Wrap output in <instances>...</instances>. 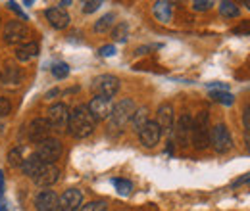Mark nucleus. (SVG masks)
Segmentation results:
<instances>
[{"label": "nucleus", "instance_id": "21", "mask_svg": "<svg viewBox=\"0 0 250 211\" xmlns=\"http://www.w3.org/2000/svg\"><path fill=\"white\" fill-rule=\"evenodd\" d=\"M44 163L41 161V157L37 155V153H31L29 157H25L23 159V163H21V171H23V175H27V177H35L39 171H41V167H42Z\"/></svg>", "mask_w": 250, "mask_h": 211}, {"label": "nucleus", "instance_id": "25", "mask_svg": "<svg viewBox=\"0 0 250 211\" xmlns=\"http://www.w3.org/2000/svg\"><path fill=\"white\" fill-rule=\"evenodd\" d=\"M210 98H212L214 102L223 104V106H231V104L235 102V96H233L231 92H225V91H212L210 92Z\"/></svg>", "mask_w": 250, "mask_h": 211}, {"label": "nucleus", "instance_id": "2", "mask_svg": "<svg viewBox=\"0 0 250 211\" xmlns=\"http://www.w3.org/2000/svg\"><path fill=\"white\" fill-rule=\"evenodd\" d=\"M210 117L208 112H200L196 119H192V131H190V142L196 150H206L210 146Z\"/></svg>", "mask_w": 250, "mask_h": 211}, {"label": "nucleus", "instance_id": "39", "mask_svg": "<svg viewBox=\"0 0 250 211\" xmlns=\"http://www.w3.org/2000/svg\"><path fill=\"white\" fill-rule=\"evenodd\" d=\"M58 94H60L58 89H52V91L46 92V96H44V98H46V100H52V98H54V96H58Z\"/></svg>", "mask_w": 250, "mask_h": 211}, {"label": "nucleus", "instance_id": "29", "mask_svg": "<svg viewBox=\"0 0 250 211\" xmlns=\"http://www.w3.org/2000/svg\"><path fill=\"white\" fill-rule=\"evenodd\" d=\"M52 75H54L56 79H65V77L69 75V65L63 63V61L54 63V65H52Z\"/></svg>", "mask_w": 250, "mask_h": 211}, {"label": "nucleus", "instance_id": "40", "mask_svg": "<svg viewBox=\"0 0 250 211\" xmlns=\"http://www.w3.org/2000/svg\"><path fill=\"white\" fill-rule=\"evenodd\" d=\"M243 182H250V175H245V177H241V179H237V181L233 182V184L237 186V184H243Z\"/></svg>", "mask_w": 250, "mask_h": 211}, {"label": "nucleus", "instance_id": "8", "mask_svg": "<svg viewBox=\"0 0 250 211\" xmlns=\"http://www.w3.org/2000/svg\"><path fill=\"white\" fill-rule=\"evenodd\" d=\"M50 133H52V127H50V123L46 121V117H37V119H33L31 123H29V127H27V136H29V140L35 142V144H39V142L50 138Z\"/></svg>", "mask_w": 250, "mask_h": 211}, {"label": "nucleus", "instance_id": "28", "mask_svg": "<svg viewBox=\"0 0 250 211\" xmlns=\"http://www.w3.org/2000/svg\"><path fill=\"white\" fill-rule=\"evenodd\" d=\"M112 184L116 186V190H118L122 196L131 194V190H133V184H131V181H125V179H112Z\"/></svg>", "mask_w": 250, "mask_h": 211}, {"label": "nucleus", "instance_id": "12", "mask_svg": "<svg viewBox=\"0 0 250 211\" xmlns=\"http://www.w3.org/2000/svg\"><path fill=\"white\" fill-rule=\"evenodd\" d=\"M37 211H60V196L54 190H42L35 198Z\"/></svg>", "mask_w": 250, "mask_h": 211}, {"label": "nucleus", "instance_id": "4", "mask_svg": "<svg viewBox=\"0 0 250 211\" xmlns=\"http://www.w3.org/2000/svg\"><path fill=\"white\" fill-rule=\"evenodd\" d=\"M120 91V79L116 75H110V73H104V75H98L93 81V92L94 96H102V98H114Z\"/></svg>", "mask_w": 250, "mask_h": 211}, {"label": "nucleus", "instance_id": "20", "mask_svg": "<svg viewBox=\"0 0 250 211\" xmlns=\"http://www.w3.org/2000/svg\"><path fill=\"white\" fill-rule=\"evenodd\" d=\"M37 56H39V42H25L23 46H20L16 50V58H18V61H21V63L33 60Z\"/></svg>", "mask_w": 250, "mask_h": 211}, {"label": "nucleus", "instance_id": "5", "mask_svg": "<svg viewBox=\"0 0 250 211\" xmlns=\"http://www.w3.org/2000/svg\"><path fill=\"white\" fill-rule=\"evenodd\" d=\"M210 146H214L218 153H225L233 148V136L223 123H218L210 129Z\"/></svg>", "mask_w": 250, "mask_h": 211}, {"label": "nucleus", "instance_id": "22", "mask_svg": "<svg viewBox=\"0 0 250 211\" xmlns=\"http://www.w3.org/2000/svg\"><path fill=\"white\" fill-rule=\"evenodd\" d=\"M148 108L146 106H141V108H137L135 110V114H133V117H131V127H133V131L135 133H139L146 123H148Z\"/></svg>", "mask_w": 250, "mask_h": 211}, {"label": "nucleus", "instance_id": "30", "mask_svg": "<svg viewBox=\"0 0 250 211\" xmlns=\"http://www.w3.org/2000/svg\"><path fill=\"white\" fill-rule=\"evenodd\" d=\"M108 210V204L102 202V200H94V202H89L85 206H81L79 211H106Z\"/></svg>", "mask_w": 250, "mask_h": 211}, {"label": "nucleus", "instance_id": "13", "mask_svg": "<svg viewBox=\"0 0 250 211\" xmlns=\"http://www.w3.org/2000/svg\"><path fill=\"white\" fill-rule=\"evenodd\" d=\"M162 138V131L158 127L156 121H148L141 131H139V140L145 148H154Z\"/></svg>", "mask_w": 250, "mask_h": 211}, {"label": "nucleus", "instance_id": "17", "mask_svg": "<svg viewBox=\"0 0 250 211\" xmlns=\"http://www.w3.org/2000/svg\"><path fill=\"white\" fill-rule=\"evenodd\" d=\"M173 108L171 104H162L158 108V115H156V123L162 131V134H167L173 131Z\"/></svg>", "mask_w": 250, "mask_h": 211}, {"label": "nucleus", "instance_id": "6", "mask_svg": "<svg viewBox=\"0 0 250 211\" xmlns=\"http://www.w3.org/2000/svg\"><path fill=\"white\" fill-rule=\"evenodd\" d=\"M62 142L58 140V138H46V140H42V142H39L37 144V155L41 157V161L42 163H54L56 159H60L62 157Z\"/></svg>", "mask_w": 250, "mask_h": 211}, {"label": "nucleus", "instance_id": "34", "mask_svg": "<svg viewBox=\"0 0 250 211\" xmlns=\"http://www.w3.org/2000/svg\"><path fill=\"white\" fill-rule=\"evenodd\" d=\"M243 125H245V131L250 133V102L245 106V110H243Z\"/></svg>", "mask_w": 250, "mask_h": 211}, {"label": "nucleus", "instance_id": "14", "mask_svg": "<svg viewBox=\"0 0 250 211\" xmlns=\"http://www.w3.org/2000/svg\"><path fill=\"white\" fill-rule=\"evenodd\" d=\"M190 131H192V117L188 114H183L177 119V125H173V134L179 146H187L190 142Z\"/></svg>", "mask_w": 250, "mask_h": 211}, {"label": "nucleus", "instance_id": "23", "mask_svg": "<svg viewBox=\"0 0 250 211\" xmlns=\"http://www.w3.org/2000/svg\"><path fill=\"white\" fill-rule=\"evenodd\" d=\"M114 21H116V14H106V16H102L96 23H94V33H106V31H110L114 27Z\"/></svg>", "mask_w": 250, "mask_h": 211}, {"label": "nucleus", "instance_id": "9", "mask_svg": "<svg viewBox=\"0 0 250 211\" xmlns=\"http://www.w3.org/2000/svg\"><path fill=\"white\" fill-rule=\"evenodd\" d=\"M87 108H89V112H91V115H93L94 121H106L108 117H110V114H112L114 104H112L110 98L94 96L93 100L87 104Z\"/></svg>", "mask_w": 250, "mask_h": 211}, {"label": "nucleus", "instance_id": "46", "mask_svg": "<svg viewBox=\"0 0 250 211\" xmlns=\"http://www.w3.org/2000/svg\"><path fill=\"white\" fill-rule=\"evenodd\" d=\"M0 23H2V18H0Z\"/></svg>", "mask_w": 250, "mask_h": 211}, {"label": "nucleus", "instance_id": "44", "mask_svg": "<svg viewBox=\"0 0 250 211\" xmlns=\"http://www.w3.org/2000/svg\"><path fill=\"white\" fill-rule=\"evenodd\" d=\"M245 6H247V8L250 10V0H247V2H245Z\"/></svg>", "mask_w": 250, "mask_h": 211}, {"label": "nucleus", "instance_id": "35", "mask_svg": "<svg viewBox=\"0 0 250 211\" xmlns=\"http://www.w3.org/2000/svg\"><path fill=\"white\" fill-rule=\"evenodd\" d=\"M114 54H116V46H114V44H106V46L100 48V56H104V58L114 56Z\"/></svg>", "mask_w": 250, "mask_h": 211}, {"label": "nucleus", "instance_id": "27", "mask_svg": "<svg viewBox=\"0 0 250 211\" xmlns=\"http://www.w3.org/2000/svg\"><path fill=\"white\" fill-rule=\"evenodd\" d=\"M8 163L12 167H21L23 163V153H21V148H12L8 152Z\"/></svg>", "mask_w": 250, "mask_h": 211}, {"label": "nucleus", "instance_id": "36", "mask_svg": "<svg viewBox=\"0 0 250 211\" xmlns=\"http://www.w3.org/2000/svg\"><path fill=\"white\" fill-rule=\"evenodd\" d=\"M233 33H245V35H250V21H247V23H243V25H239V27H235L233 29Z\"/></svg>", "mask_w": 250, "mask_h": 211}, {"label": "nucleus", "instance_id": "37", "mask_svg": "<svg viewBox=\"0 0 250 211\" xmlns=\"http://www.w3.org/2000/svg\"><path fill=\"white\" fill-rule=\"evenodd\" d=\"M8 6H10V10H14V12H16V14H20V16H21V18H23V19H27V16H25V14H23V10H20V8H18V4H16V2H8Z\"/></svg>", "mask_w": 250, "mask_h": 211}, {"label": "nucleus", "instance_id": "32", "mask_svg": "<svg viewBox=\"0 0 250 211\" xmlns=\"http://www.w3.org/2000/svg\"><path fill=\"white\" fill-rule=\"evenodd\" d=\"M212 6H214L212 0H194L192 2V10H196V12H208Z\"/></svg>", "mask_w": 250, "mask_h": 211}, {"label": "nucleus", "instance_id": "26", "mask_svg": "<svg viewBox=\"0 0 250 211\" xmlns=\"http://www.w3.org/2000/svg\"><path fill=\"white\" fill-rule=\"evenodd\" d=\"M127 35H129L127 23H118V25L112 29V37H114L116 42H125V40H127Z\"/></svg>", "mask_w": 250, "mask_h": 211}, {"label": "nucleus", "instance_id": "19", "mask_svg": "<svg viewBox=\"0 0 250 211\" xmlns=\"http://www.w3.org/2000/svg\"><path fill=\"white\" fill-rule=\"evenodd\" d=\"M152 12H154L158 21L169 23L171 18H173V4L171 2H166V0H158V2H154V6H152Z\"/></svg>", "mask_w": 250, "mask_h": 211}, {"label": "nucleus", "instance_id": "16", "mask_svg": "<svg viewBox=\"0 0 250 211\" xmlns=\"http://www.w3.org/2000/svg\"><path fill=\"white\" fill-rule=\"evenodd\" d=\"M21 81H23L21 67H18L14 63H8V65L2 67V71H0V85H4V87H18Z\"/></svg>", "mask_w": 250, "mask_h": 211}, {"label": "nucleus", "instance_id": "31", "mask_svg": "<svg viewBox=\"0 0 250 211\" xmlns=\"http://www.w3.org/2000/svg\"><path fill=\"white\" fill-rule=\"evenodd\" d=\"M10 114H12V102H10V98L0 96V119L8 117Z\"/></svg>", "mask_w": 250, "mask_h": 211}, {"label": "nucleus", "instance_id": "11", "mask_svg": "<svg viewBox=\"0 0 250 211\" xmlns=\"http://www.w3.org/2000/svg\"><path fill=\"white\" fill-rule=\"evenodd\" d=\"M58 181H60V169L54 163H44L41 167V171L33 177V182L37 186H42V188L52 186V184H56Z\"/></svg>", "mask_w": 250, "mask_h": 211}, {"label": "nucleus", "instance_id": "43", "mask_svg": "<svg viewBox=\"0 0 250 211\" xmlns=\"http://www.w3.org/2000/svg\"><path fill=\"white\" fill-rule=\"evenodd\" d=\"M247 148H249V152H250V138H247Z\"/></svg>", "mask_w": 250, "mask_h": 211}, {"label": "nucleus", "instance_id": "42", "mask_svg": "<svg viewBox=\"0 0 250 211\" xmlns=\"http://www.w3.org/2000/svg\"><path fill=\"white\" fill-rule=\"evenodd\" d=\"M0 211H6V206H4V204H0Z\"/></svg>", "mask_w": 250, "mask_h": 211}, {"label": "nucleus", "instance_id": "41", "mask_svg": "<svg viewBox=\"0 0 250 211\" xmlns=\"http://www.w3.org/2000/svg\"><path fill=\"white\" fill-rule=\"evenodd\" d=\"M2 194H4V173L0 169V198H2Z\"/></svg>", "mask_w": 250, "mask_h": 211}, {"label": "nucleus", "instance_id": "38", "mask_svg": "<svg viewBox=\"0 0 250 211\" xmlns=\"http://www.w3.org/2000/svg\"><path fill=\"white\" fill-rule=\"evenodd\" d=\"M208 89H216V91H227L225 83H208Z\"/></svg>", "mask_w": 250, "mask_h": 211}, {"label": "nucleus", "instance_id": "24", "mask_svg": "<svg viewBox=\"0 0 250 211\" xmlns=\"http://www.w3.org/2000/svg\"><path fill=\"white\" fill-rule=\"evenodd\" d=\"M219 14H221L223 18H239L241 10H239V6H237L235 2L223 0V2H219Z\"/></svg>", "mask_w": 250, "mask_h": 211}, {"label": "nucleus", "instance_id": "15", "mask_svg": "<svg viewBox=\"0 0 250 211\" xmlns=\"http://www.w3.org/2000/svg\"><path fill=\"white\" fill-rule=\"evenodd\" d=\"M83 206V192L69 188L60 196V211H79Z\"/></svg>", "mask_w": 250, "mask_h": 211}, {"label": "nucleus", "instance_id": "33", "mask_svg": "<svg viewBox=\"0 0 250 211\" xmlns=\"http://www.w3.org/2000/svg\"><path fill=\"white\" fill-rule=\"evenodd\" d=\"M100 6H102L100 0H87V2H83V14H93Z\"/></svg>", "mask_w": 250, "mask_h": 211}, {"label": "nucleus", "instance_id": "45", "mask_svg": "<svg viewBox=\"0 0 250 211\" xmlns=\"http://www.w3.org/2000/svg\"><path fill=\"white\" fill-rule=\"evenodd\" d=\"M2 129H4V121L0 119V131H2Z\"/></svg>", "mask_w": 250, "mask_h": 211}, {"label": "nucleus", "instance_id": "18", "mask_svg": "<svg viewBox=\"0 0 250 211\" xmlns=\"http://www.w3.org/2000/svg\"><path fill=\"white\" fill-rule=\"evenodd\" d=\"M44 16H46V19H48V23L54 27V29H65L67 25H69V14L60 8V6H54V8H48L46 12H44Z\"/></svg>", "mask_w": 250, "mask_h": 211}, {"label": "nucleus", "instance_id": "1", "mask_svg": "<svg viewBox=\"0 0 250 211\" xmlns=\"http://www.w3.org/2000/svg\"><path fill=\"white\" fill-rule=\"evenodd\" d=\"M94 125L96 121L93 119L89 108L85 104L75 106L69 112V119H67V133L73 138H87L94 133Z\"/></svg>", "mask_w": 250, "mask_h": 211}, {"label": "nucleus", "instance_id": "7", "mask_svg": "<svg viewBox=\"0 0 250 211\" xmlns=\"http://www.w3.org/2000/svg\"><path fill=\"white\" fill-rule=\"evenodd\" d=\"M29 37V27L23 23V21H18V19H12L6 23L4 27V42L8 44H18L21 40H25Z\"/></svg>", "mask_w": 250, "mask_h": 211}, {"label": "nucleus", "instance_id": "3", "mask_svg": "<svg viewBox=\"0 0 250 211\" xmlns=\"http://www.w3.org/2000/svg\"><path fill=\"white\" fill-rule=\"evenodd\" d=\"M135 110H137V106H135V102H133L131 98H124V100H120L118 104H114L112 114H110V117H108V119H110V127H112V129H124L125 125L131 121Z\"/></svg>", "mask_w": 250, "mask_h": 211}, {"label": "nucleus", "instance_id": "10", "mask_svg": "<svg viewBox=\"0 0 250 211\" xmlns=\"http://www.w3.org/2000/svg\"><path fill=\"white\" fill-rule=\"evenodd\" d=\"M67 119H69V110L65 104H54L46 112V121L50 123L52 129H67Z\"/></svg>", "mask_w": 250, "mask_h": 211}]
</instances>
